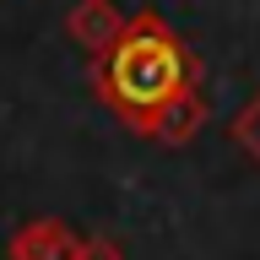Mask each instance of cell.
<instances>
[{
  "label": "cell",
  "instance_id": "obj_1",
  "mask_svg": "<svg viewBox=\"0 0 260 260\" xmlns=\"http://www.w3.org/2000/svg\"><path fill=\"white\" fill-rule=\"evenodd\" d=\"M201 87V60L157 11H136L119 32V44L92 60V92L109 114H119L136 136L152 130L174 98Z\"/></svg>",
  "mask_w": 260,
  "mask_h": 260
},
{
  "label": "cell",
  "instance_id": "obj_2",
  "mask_svg": "<svg viewBox=\"0 0 260 260\" xmlns=\"http://www.w3.org/2000/svg\"><path fill=\"white\" fill-rule=\"evenodd\" d=\"M130 16L114 6V0H76L71 11H65V32H71V44L87 49V60H103L114 44H119V32H125Z\"/></svg>",
  "mask_w": 260,
  "mask_h": 260
},
{
  "label": "cell",
  "instance_id": "obj_3",
  "mask_svg": "<svg viewBox=\"0 0 260 260\" xmlns=\"http://www.w3.org/2000/svg\"><path fill=\"white\" fill-rule=\"evenodd\" d=\"M81 233L60 217H27L6 239V260H76Z\"/></svg>",
  "mask_w": 260,
  "mask_h": 260
},
{
  "label": "cell",
  "instance_id": "obj_4",
  "mask_svg": "<svg viewBox=\"0 0 260 260\" xmlns=\"http://www.w3.org/2000/svg\"><path fill=\"white\" fill-rule=\"evenodd\" d=\"M211 109H206V98H201V87H190L184 98H174L168 109L152 119V130H146V141H157V146H190L201 130H206Z\"/></svg>",
  "mask_w": 260,
  "mask_h": 260
},
{
  "label": "cell",
  "instance_id": "obj_5",
  "mask_svg": "<svg viewBox=\"0 0 260 260\" xmlns=\"http://www.w3.org/2000/svg\"><path fill=\"white\" fill-rule=\"evenodd\" d=\"M228 136H233V141H239V152L260 168V92L244 98V109L228 119Z\"/></svg>",
  "mask_w": 260,
  "mask_h": 260
},
{
  "label": "cell",
  "instance_id": "obj_6",
  "mask_svg": "<svg viewBox=\"0 0 260 260\" xmlns=\"http://www.w3.org/2000/svg\"><path fill=\"white\" fill-rule=\"evenodd\" d=\"M76 260H125V244L114 239V233H87L76 249Z\"/></svg>",
  "mask_w": 260,
  "mask_h": 260
}]
</instances>
